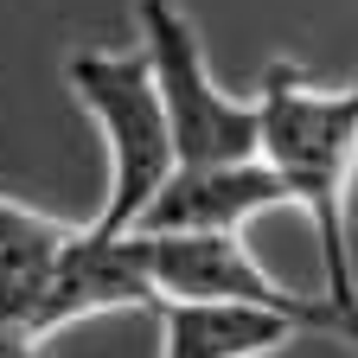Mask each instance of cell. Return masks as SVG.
I'll use <instances>...</instances> for the list:
<instances>
[{"instance_id":"obj_9","label":"cell","mask_w":358,"mask_h":358,"mask_svg":"<svg viewBox=\"0 0 358 358\" xmlns=\"http://www.w3.org/2000/svg\"><path fill=\"white\" fill-rule=\"evenodd\" d=\"M38 345L26 339V333H13V327H0V358H32Z\"/></svg>"},{"instance_id":"obj_7","label":"cell","mask_w":358,"mask_h":358,"mask_svg":"<svg viewBox=\"0 0 358 358\" xmlns=\"http://www.w3.org/2000/svg\"><path fill=\"white\" fill-rule=\"evenodd\" d=\"M160 358H268L294 333L288 313L243 307V301H160Z\"/></svg>"},{"instance_id":"obj_4","label":"cell","mask_w":358,"mask_h":358,"mask_svg":"<svg viewBox=\"0 0 358 358\" xmlns=\"http://www.w3.org/2000/svg\"><path fill=\"white\" fill-rule=\"evenodd\" d=\"M141 52L160 77V96L173 115L179 160H250L262 154V109L231 96L205 58V38L179 0H141Z\"/></svg>"},{"instance_id":"obj_6","label":"cell","mask_w":358,"mask_h":358,"mask_svg":"<svg viewBox=\"0 0 358 358\" xmlns=\"http://www.w3.org/2000/svg\"><path fill=\"white\" fill-rule=\"evenodd\" d=\"M282 205H288V186L262 154H250V160H179L134 231H243L250 217L282 211Z\"/></svg>"},{"instance_id":"obj_5","label":"cell","mask_w":358,"mask_h":358,"mask_svg":"<svg viewBox=\"0 0 358 358\" xmlns=\"http://www.w3.org/2000/svg\"><path fill=\"white\" fill-rule=\"evenodd\" d=\"M154 313L160 288L128 250V231H96V224H77V237L64 243L52 282H45V301L32 313V339L45 345L58 327L90 320V313Z\"/></svg>"},{"instance_id":"obj_2","label":"cell","mask_w":358,"mask_h":358,"mask_svg":"<svg viewBox=\"0 0 358 358\" xmlns=\"http://www.w3.org/2000/svg\"><path fill=\"white\" fill-rule=\"evenodd\" d=\"M64 83L77 90V103L90 109L109 154V192L103 211L90 217L96 231H134L148 217L154 192L179 166V141H173V115L160 96V77L148 64V52H103L83 45L64 58Z\"/></svg>"},{"instance_id":"obj_8","label":"cell","mask_w":358,"mask_h":358,"mask_svg":"<svg viewBox=\"0 0 358 358\" xmlns=\"http://www.w3.org/2000/svg\"><path fill=\"white\" fill-rule=\"evenodd\" d=\"M71 237H77L71 217L32 211V205L0 192V327H13V333L32 339V313H38L45 282H52V268H58Z\"/></svg>"},{"instance_id":"obj_1","label":"cell","mask_w":358,"mask_h":358,"mask_svg":"<svg viewBox=\"0 0 358 358\" xmlns=\"http://www.w3.org/2000/svg\"><path fill=\"white\" fill-rule=\"evenodd\" d=\"M262 160L282 173L288 205L320 237L327 301L358 327V256H352V179H358V77L307 83L294 58L262 71Z\"/></svg>"},{"instance_id":"obj_3","label":"cell","mask_w":358,"mask_h":358,"mask_svg":"<svg viewBox=\"0 0 358 358\" xmlns=\"http://www.w3.org/2000/svg\"><path fill=\"white\" fill-rule=\"evenodd\" d=\"M128 250L154 275L160 301H243V307L288 313L307 333L358 345V327L345 313L327 294H294L288 282H275L243 243V231H128Z\"/></svg>"}]
</instances>
